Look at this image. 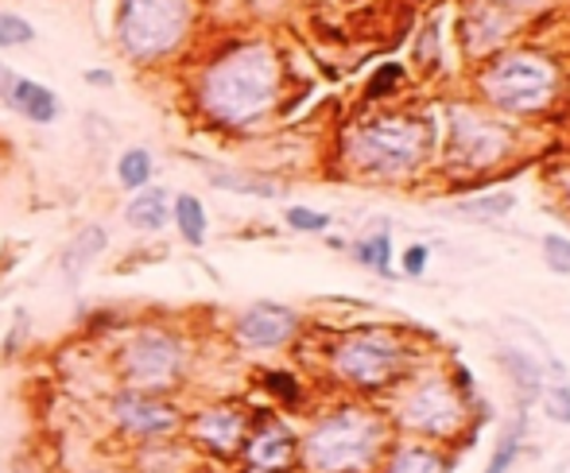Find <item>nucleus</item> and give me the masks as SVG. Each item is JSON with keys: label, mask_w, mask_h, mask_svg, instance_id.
<instances>
[{"label": "nucleus", "mask_w": 570, "mask_h": 473, "mask_svg": "<svg viewBox=\"0 0 570 473\" xmlns=\"http://www.w3.org/2000/svg\"><path fill=\"white\" fill-rule=\"evenodd\" d=\"M276 55L264 43L237 47L226 59H218L203 78V106L222 125H253L268 114L276 101Z\"/></svg>", "instance_id": "2"}, {"label": "nucleus", "mask_w": 570, "mask_h": 473, "mask_svg": "<svg viewBox=\"0 0 570 473\" xmlns=\"http://www.w3.org/2000/svg\"><path fill=\"white\" fill-rule=\"evenodd\" d=\"M106 245H109V234L101 226L78 229V234L70 237V245L62 248V260H59L62 264V279H67L70 287L82 284V276L94 268V260L106 253Z\"/></svg>", "instance_id": "15"}, {"label": "nucleus", "mask_w": 570, "mask_h": 473, "mask_svg": "<svg viewBox=\"0 0 570 473\" xmlns=\"http://www.w3.org/2000/svg\"><path fill=\"white\" fill-rule=\"evenodd\" d=\"M543 256H548V264L559 272V276H567L570 272V240L567 237L551 234L548 240H543Z\"/></svg>", "instance_id": "27"}, {"label": "nucleus", "mask_w": 570, "mask_h": 473, "mask_svg": "<svg viewBox=\"0 0 570 473\" xmlns=\"http://www.w3.org/2000/svg\"><path fill=\"white\" fill-rule=\"evenodd\" d=\"M423 268H428V248H423V245H412V248L404 253V272H407V276H420Z\"/></svg>", "instance_id": "29"}, {"label": "nucleus", "mask_w": 570, "mask_h": 473, "mask_svg": "<svg viewBox=\"0 0 570 473\" xmlns=\"http://www.w3.org/2000/svg\"><path fill=\"white\" fill-rule=\"evenodd\" d=\"M117 179H120V187H125V190H144V187H148L151 151H144V148L125 151V156H120V164H117Z\"/></svg>", "instance_id": "21"}, {"label": "nucleus", "mask_w": 570, "mask_h": 473, "mask_svg": "<svg viewBox=\"0 0 570 473\" xmlns=\"http://www.w3.org/2000/svg\"><path fill=\"white\" fill-rule=\"evenodd\" d=\"M556 473H563V470H556Z\"/></svg>", "instance_id": "32"}, {"label": "nucleus", "mask_w": 570, "mask_h": 473, "mask_svg": "<svg viewBox=\"0 0 570 473\" xmlns=\"http://www.w3.org/2000/svg\"><path fill=\"white\" fill-rule=\"evenodd\" d=\"M171 218H175V226H179L183 240H190L195 248L206 240V206L198 203L195 195H179V198H175Z\"/></svg>", "instance_id": "19"}, {"label": "nucleus", "mask_w": 570, "mask_h": 473, "mask_svg": "<svg viewBox=\"0 0 570 473\" xmlns=\"http://www.w3.org/2000/svg\"><path fill=\"white\" fill-rule=\"evenodd\" d=\"M190 23V0H120L117 36L132 59L148 62L167 55Z\"/></svg>", "instance_id": "4"}, {"label": "nucleus", "mask_w": 570, "mask_h": 473, "mask_svg": "<svg viewBox=\"0 0 570 473\" xmlns=\"http://www.w3.org/2000/svg\"><path fill=\"white\" fill-rule=\"evenodd\" d=\"M376 473H451V454H446L443 446L404 438V443L389 446V454H384Z\"/></svg>", "instance_id": "14"}, {"label": "nucleus", "mask_w": 570, "mask_h": 473, "mask_svg": "<svg viewBox=\"0 0 570 473\" xmlns=\"http://www.w3.org/2000/svg\"><path fill=\"white\" fill-rule=\"evenodd\" d=\"M261 384L279 407H292V412H299L303 407V384H299V376L287 373V368H264Z\"/></svg>", "instance_id": "20"}, {"label": "nucleus", "mask_w": 570, "mask_h": 473, "mask_svg": "<svg viewBox=\"0 0 570 473\" xmlns=\"http://www.w3.org/2000/svg\"><path fill=\"white\" fill-rule=\"evenodd\" d=\"M465 396L443 376H423L412 384V392L400 404V427L415 438V443L443 446L465 431Z\"/></svg>", "instance_id": "5"}, {"label": "nucleus", "mask_w": 570, "mask_h": 473, "mask_svg": "<svg viewBox=\"0 0 570 473\" xmlns=\"http://www.w3.org/2000/svg\"><path fill=\"white\" fill-rule=\"evenodd\" d=\"M0 98L20 117L36 120V125H51V120L59 117V98H55V90L31 82V78L12 75V70H4V67H0Z\"/></svg>", "instance_id": "13"}, {"label": "nucleus", "mask_w": 570, "mask_h": 473, "mask_svg": "<svg viewBox=\"0 0 570 473\" xmlns=\"http://www.w3.org/2000/svg\"><path fill=\"white\" fill-rule=\"evenodd\" d=\"M420 128L407 120H376V125L361 128L353 140V156L357 164L373 167V171L396 175L420 159Z\"/></svg>", "instance_id": "9"}, {"label": "nucleus", "mask_w": 570, "mask_h": 473, "mask_svg": "<svg viewBox=\"0 0 570 473\" xmlns=\"http://www.w3.org/2000/svg\"><path fill=\"white\" fill-rule=\"evenodd\" d=\"M295 334H299V315L279 303H253L248 311H240L237 326H233L240 349H279Z\"/></svg>", "instance_id": "12"}, {"label": "nucleus", "mask_w": 570, "mask_h": 473, "mask_svg": "<svg viewBox=\"0 0 570 473\" xmlns=\"http://www.w3.org/2000/svg\"><path fill=\"white\" fill-rule=\"evenodd\" d=\"M114 412V427L132 443H171L183 427H187V412H183L175 400L156 396V392H136V388H120L109 404Z\"/></svg>", "instance_id": "7"}, {"label": "nucleus", "mask_w": 570, "mask_h": 473, "mask_svg": "<svg viewBox=\"0 0 570 473\" xmlns=\"http://www.w3.org/2000/svg\"><path fill=\"white\" fill-rule=\"evenodd\" d=\"M240 462L248 473H295L299 470V435L279 415H248V438L240 446Z\"/></svg>", "instance_id": "10"}, {"label": "nucleus", "mask_w": 570, "mask_h": 473, "mask_svg": "<svg viewBox=\"0 0 570 473\" xmlns=\"http://www.w3.org/2000/svg\"><path fill=\"white\" fill-rule=\"evenodd\" d=\"M462 120V117H458ZM454 148H458V156H465V159H497L501 156V148H504V140L493 132V128H485V125H478V120H462V125H454Z\"/></svg>", "instance_id": "16"}, {"label": "nucleus", "mask_w": 570, "mask_h": 473, "mask_svg": "<svg viewBox=\"0 0 570 473\" xmlns=\"http://www.w3.org/2000/svg\"><path fill=\"white\" fill-rule=\"evenodd\" d=\"M31 39H36V28L23 16L0 12V47H28Z\"/></svg>", "instance_id": "23"}, {"label": "nucleus", "mask_w": 570, "mask_h": 473, "mask_svg": "<svg viewBox=\"0 0 570 473\" xmlns=\"http://www.w3.org/2000/svg\"><path fill=\"white\" fill-rule=\"evenodd\" d=\"M396 82H400V67H381V75L368 82V98H384V90Z\"/></svg>", "instance_id": "28"}, {"label": "nucleus", "mask_w": 570, "mask_h": 473, "mask_svg": "<svg viewBox=\"0 0 570 473\" xmlns=\"http://www.w3.org/2000/svg\"><path fill=\"white\" fill-rule=\"evenodd\" d=\"M86 78H90V82H101V86H109V82H114V78H109L106 70H90V75H86Z\"/></svg>", "instance_id": "31"}, {"label": "nucleus", "mask_w": 570, "mask_h": 473, "mask_svg": "<svg viewBox=\"0 0 570 473\" xmlns=\"http://www.w3.org/2000/svg\"><path fill=\"white\" fill-rule=\"evenodd\" d=\"M478 210H485V214H504V210H512V198L509 195H501V198H478Z\"/></svg>", "instance_id": "30"}, {"label": "nucleus", "mask_w": 570, "mask_h": 473, "mask_svg": "<svg viewBox=\"0 0 570 473\" xmlns=\"http://www.w3.org/2000/svg\"><path fill=\"white\" fill-rule=\"evenodd\" d=\"M504 365L512 368V381H520V388L524 392H535L540 388V373H535V365L528 361L524 354H512V349H501Z\"/></svg>", "instance_id": "24"}, {"label": "nucleus", "mask_w": 570, "mask_h": 473, "mask_svg": "<svg viewBox=\"0 0 570 473\" xmlns=\"http://www.w3.org/2000/svg\"><path fill=\"white\" fill-rule=\"evenodd\" d=\"M128 226L140 229V234H159V229L171 221V210H167V190L164 187H151L144 190L136 203H128Z\"/></svg>", "instance_id": "17"}, {"label": "nucleus", "mask_w": 570, "mask_h": 473, "mask_svg": "<svg viewBox=\"0 0 570 473\" xmlns=\"http://www.w3.org/2000/svg\"><path fill=\"white\" fill-rule=\"evenodd\" d=\"M543 412H548V420L556 423H570V388L567 384H556V388L543 392Z\"/></svg>", "instance_id": "25"}, {"label": "nucleus", "mask_w": 570, "mask_h": 473, "mask_svg": "<svg viewBox=\"0 0 570 473\" xmlns=\"http://www.w3.org/2000/svg\"><path fill=\"white\" fill-rule=\"evenodd\" d=\"M334 376L357 392H373L392 384L407 365L404 342L392 331H357L345 334L331 354Z\"/></svg>", "instance_id": "6"}, {"label": "nucleus", "mask_w": 570, "mask_h": 473, "mask_svg": "<svg viewBox=\"0 0 570 473\" xmlns=\"http://www.w3.org/2000/svg\"><path fill=\"white\" fill-rule=\"evenodd\" d=\"M392 446V431L373 407L345 404L318 415L299 435L303 473H376Z\"/></svg>", "instance_id": "1"}, {"label": "nucleus", "mask_w": 570, "mask_h": 473, "mask_svg": "<svg viewBox=\"0 0 570 473\" xmlns=\"http://www.w3.org/2000/svg\"><path fill=\"white\" fill-rule=\"evenodd\" d=\"M287 226L303 229V234H323V229L331 226V218L318 210H307V206H292V210H287Z\"/></svg>", "instance_id": "26"}, {"label": "nucleus", "mask_w": 570, "mask_h": 473, "mask_svg": "<svg viewBox=\"0 0 570 473\" xmlns=\"http://www.w3.org/2000/svg\"><path fill=\"white\" fill-rule=\"evenodd\" d=\"M117 373L125 381V388L167 396L183 381V373H187V346L171 331L140 326V331H132L120 342Z\"/></svg>", "instance_id": "3"}, {"label": "nucleus", "mask_w": 570, "mask_h": 473, "mask_svg": "<svg viewBox=\"0 0 570 473\" xmlns=\"http://www.w3.org/2000/svg\"><path fill=\"white\" fill-rule=\"evenodd\" d=\"M357 260L368 264V268H376V272H389L392 268V240H389V234H376L373 240H361Z\"/></svg>", "instance_id": "22"}, {"label": "nucleus", "mask_w": 570, "mask_h": 473, "mask_svg": "<svg viewBox=\"0 0 570 473\" xmlns=\"http://www.w3.org/2000/svg\"><path fill=\"white\" fill-rule=\"evenodd\" d=\"M520 451H524V415L504 427V435L497 438L493 454H489V462H485V470H481V473H512V470H517V462H520Z\"/></svg>", "instance_id": "18"}, {"label": "nucleus", "mask_w": 570, "mask_h": 473, "mask_svg": "<svg viewBox=\"0 0 570 473\" xmlns=\"http://www.w3.org/2000/svg\"><path fill=\"white\" fill-rule=\"evenodd\" d=\"M187 431L203 451H210L214 459L233 462L240 459V446L248 438V415L233 404H210L203 412L187 415Z\"/></svg>", "instance_id": "11"}, {"label": "nucleus", "mask_w": 570, "mask_h": 473, "mask_svg": "<svg viewBox=\"0 0 570 473\" xmlns=\"http://www.w3.org/2000/svg\"><path fill=\"white\" fill-rule=\"evenodd\" d=\"M485 90L504 109H535L551 98L556 75L535 55H509L485 75Z\"/></svg>", "instance_id": "8"}]
</instances>
